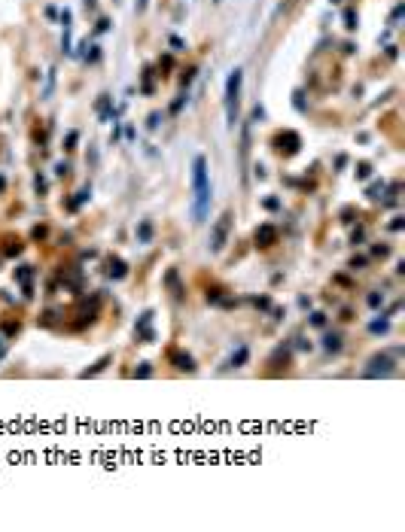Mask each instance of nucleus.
<instances>
[{
    "label": "nucleus",
    "instance_id": "2",
    "mask_svg": "<svg viewBox=\"0 0 405 532\" xmlns=\"http://www.w3.org/2000/svg\"><path fill=\"white\" fill-rule=\"evenodd\" d=\"M238 104H241V71H232L226 82V116H228V125L235 128L238 122Z\"/></svg>",
    "mask_w": 405,
    "mask_h": 532
},
{
    "label": "nucleus",
    "instance_id": "4",
    "mask_svg": "<svg viewBox=\"0 0 405 532\" xmlns=\"http://www.w3.org/2000/svg\"><path fill=\"white\" fill-rule=\"evenodd\" d=\"M274 244H278V228L269 226V222H265V226H259L256 228V246H262V250H265V246H274Z\"/></svg>",
    "mask_w": 405,
    "mask_h": 532
},
{
    "label": "nucleus",
    "instance_id": "10",
    "mask_svg": "<svg viewBox=\"0 0 405 532\" xmlns=\"http://www.w3.org/2000/svg\"><path fill=\"white\" fill-rule=\"evenodd\" d=\"M0 189H3V180H0Z\"/></svg>",
    "mask_w": 405,
    "mask_h": 532
},
{
    "label": "nucleus",
    "instance_id": "6",
    "mask_svg": "<svg viewBox=\"0 0 405 532\" xmlns=\"http://www.w3.org/2000/svg\"><path fill=\"white\" fill-rule=\"evenodd\" d=\"M107 274H110V277H125V265H122L119 259H113L110 268H107Z\"/></svg>",
    "mask_w": 405,
    "mask_h": 532
},
{
    "label": "nucleus",
    "instance_id": "1",
    "mask_svg": "<svg viewBox=\"0 0 405 532\" xmlns=\"http://www.w3.org/2000/svg\"><path fill=\"white\" fill-rule=\"evenodd\" d=\"M210 207V183H208V161L198 156L192 161V219L204 222Z\"/></svg>",
    "mask_w": 405,
    "mask_h": 532
},
{
    "label": "nucleus",
    "instance_id": "7",
    "mask_svg": "<svg viewBox=\"0 0 405 532\" xmlns=\"http://www.w3.org/2000/svg\"><path fill=\"white\" fill-rule=\"evenodd\" d=\"M339 347H341V338H339V335H330V338H326V350H339Z\"/></svg>",
    "mask_w": 405,
    "mask_h": 532
},
{
    "label": "nucleus",
    "instance_id": "8",
    "mask_svg": "<svg viewBox=\"0 0 405 532\" xmlns=\"http://www.w3.org/2000/svg\"><path fill=\"white\" fill-rule=\"evenodd\" d=\"M345 21H348V28H350V30L357 28V15H354V10H348V12H345Z\"/></svg>",
    "mask_w": 405,
    "mask_h": 532
},
{
    "label": "nucleus",
    "instance_id": "9",
    "mask_svg": "<svg viewBox=\"0 0 405 532\" xmlns=\"http://www.w3.org/2000/svg\"><path fill=\"white\" fill-rule=\"evenodd\" d=\"M143 6H147V0H137V10H143Z\"/></svg>",
    "mask_w": 405,
    "mask_h": 532
},
{
    "label": "nucleus",
    "instance_id": "3",
    "mask_svg": "<svg viewBox=\"0 0 405 532\" xmlns=\"http://www.w3.org/2000/svg\"><path fill=\"white\" fill-rule=\"evenodd\" d=\"M228 226H232V213H223V216H219V222L213 226V235H210V253H219V250L226 246Z\"/></svg>",
    "mask_w": 405,
    "mask_h": 532
},
{
    "label": "nucleus",
    "instance_id": "5",
    "mask_svg": "<svg viewBox=\"0 0 405 532\" xmlns=\"http://www.w3.org/2000/svg\"><path fill=\"white\" fill-rule=\"evenodd\" d=\"M171 359L177 362V368H180V372H195V362H192V356H183V353H171Z\"/></svg>",
    "mask_w": 405,
    "mask_h": 532
}]
</instances>
